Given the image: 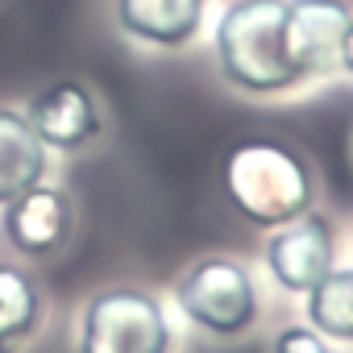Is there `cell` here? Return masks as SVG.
Listing matches in <instances>:
<instances>
[{"label": "cell", "instance_id": "obj_9", "mask_svg": "<svg viewBox=\"0 0 353 353\" xmlns=\"http://www.w3.org/2000/svg\"><path fill=\"white\" fill-rule=\"evenodd\" d=\"M208 0H117V26L154 50H183L196 42Z\"/></svg>", "mask_w": 353, "mask_h": 353}, {"label": "cell", "instance_id": "obj_5", "mask_svg": "<svg viewBox=\"0 0 353 353\" xmlns=\"http://www.w3.org/2000/svg\"><path fill=\"white\" fill-rule=\"evenodd\" d=\"M262 266L270 283L287 295H307L336 266V229L328 216L307 208L303 216L279 225L262 241Z\"/></svg>", "mask_w": 353, "mask_h": 353}, {"label": "cell", "instance_id": "obj_8", "mask_svg": "<svg viewBox=\"0 0 353 353\" xmlns=\"http://www.w3.org/2000/svg\"><path fill=\"white\" fill-rule=\"evenodd\" d=\"M345 26H349L345 0H287V42L307 79H324L341 67Z\"/></svg>", "mask_w": 353, "mask_h": 353}, {"label": "cell", "instance_id": "obj_10", "mask_svg": "<svg viewBox=\"0 0 353 353\" xmlns=\"http://www.w3.org/2000/svg\"><path fill=\"white\" fill-rule=\"evenodd\" d=\"M46 174H50V150L34 133L26 112L0 104V208L21 192L46 183Z\"/></svg>", "mask_w": 353, "mask_h": 353}, {"label": "cell", "instance_id": "obj_11", "mask_svg": "<svg viewBox=\"0 0 353 353\" xmlns=\"http://www.w3.org/2000/svg\"><path fill=\"white\" fill-rule=\"evenodd\" d=\"M303 324L336 345H353V266H332L303 295Z\"/></svg>", "mask_w": 353, "mask_h": 353}, {"label": "cell", "instance_id": "obj_15", "mask_svg": "<svg viewBox=\"0 0 353 353\" xmlns=\"http://www.w3.org/2000/svg\"><path fill=\"white\" fill-rule=\"evenodd\" d=\"M0 353H13V345H9V341H0Z\"/></svg>", "mask_w": 353, "mask_h": 353}, {"label": "cell", "instance_id": "obj_1", "mask_svg": "<svg viewBox=\"0 0 353 353\" xmlns=\"http://www.w3.org/2000/svg\"><path fill=\"white\" fill-rule=\"evenodd\" d=\"M212 54L225 83L245 96H283L312 83L287 42V0H233L212 30Z\"/></svg>", "mask_w": 353, "mask_h": 353}, {"label": "cell", "instance_id": "obj_6", "mask_svg": "<svg viewBox=\"0 0 353 353\" xmlns=\"http://www.w3.org/2000/svg\"><path fill=\"white\" fill-rule=\"evenodd\" d=\"M0 233H5L13 254L46 262L67 250L75 233V204L63 188L38 183L0 208Z\"/></svg>", "mask_w": 353, "mask_h": 353}, {"label": "cell", "instance_id": "obj_4", "mask_svg": "<svg viewBox=\"0 0 353 353\" xmlns=\"http://www.w3.org/2000/svg\"><path fill=\"white\" fill-rule=\"evenodd\" d=\"M174 307L212 336H241L258 324L262 295L254 270L233 254H204L174 283Z\"/></svg>", "mask_w": 353, "mask_h": 353}, {"label": "cell", "instance_id": "obj_14", "mask_svg": "<svg viewBox=\"0 0 353 353\" xmlns=\"http://www.w3.org/2000/svg\"><path fill=\"white\" fill-rule=\"evenodd\" d=\"M341 71H345V75H353V13H349L345 38H341Z\"/></svg>", "mask_w": 353, "mask_h": 353}, {"label": "cell", "instance_id": "obj_12", "mask_svg": "<svg viewBox=\"0 0 353 353\" xmlns=\"http://www.w3.org/2000/svg\"><path fill=\"white\" fill-rule=\"evenodd\" d=\"M42 324V295L38 283L17 266L0 258V341H26Z\"/></svg>", "mask_w": 353, "mask_h": 353}, {"label": "cell", "instance_id": "obj_13", "mask_svg": "<svg viewBox=\"0 0 353 353\" xmlns=\"http://www.w3.org/2000/svg\"><path fill=\"white\" fill-rule=\"evenodd\" d=\"M270 353H332V341L320 336L312 324H287L274 332Z\"/></svg>", "mask_w": 353, "mask_h": 353}, {"label": "cell", "instance_id": "obj_7", "mask_svg": "<svg viewBox=\"0 0 353 353\" xmlns=\"http://www.w3.org/2000/svg\"><path fill=\"white\" fill-rule=\"evenodd\" d=\"M26 121L34 125L42 145L59 150V154H75L104 133L100 104H96L92 88L79 79H54V83L38 88V96L26 108Z\"/></svg>", "mask_w": 353, "mask_h": 353}, {"label": "cell", "instance_id": "obj_3", "mask_svg": "<svg viewBox=\"0 0 353 353\" xmlns=\"http://www.w3.org/2000/svg\"><path fill=\"white\" fill-rule=\"evenodd\" d=\"M75 353H174V324L150 287L96 291L75 328Z\"/></svg>", "mask_w": 353, "mask_h": 353}, {"label": "cell", "instance_id": "obj_2", "mask_svg": "<svg viewBox=\"0 0 353 353\" xmlns=\"http://www.w3.org/2000/svg\"><path fill=\"white\" fill-rule=\"evenodd\" d=\"M221 192L241 221L266 233L303 216L316 204L312 166L303 162L299 150L274 137H245L229 145L221 162Z\"/></svg>", "mask_w": 353, "mask_h": 353}]
</instances>
